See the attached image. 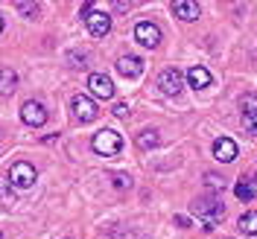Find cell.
<instances>
[{"label":"cell","mask_w":257,"mask_h":239,"mask_svg":"<svg viewBox=\"0 0 257 239\" xmlns=\"http://www.w3.org/2000/svg\"><path fill=\"white\" fill-rule=\"evenodd\" d=\"M213 158L222 160V163H231V160L237 158V143L231 137H216L213 140Z\"/></svg>","instance_id":"30bf717a"},{"label":"cell","mask_w":257,"mask_h":239,"mask_svg":"<svg viewBox=\"0 0 257 239\" xmlns=\"http://www.w3.org/2000/svg\"><path fill=\"white\" fill-rule=\"evenodd\" d=\"M32 184H35V169H32V163L27 160H18L9 166V187H18V190H30Z\"/></svg>","instance_id":"277c9868"},{"label":"cell","mask_w":257,"mask_h":239,"mask_svg":"<svg viewBox=\"0 0 257 239\" xmlns=\"http://www.w3.org/2000/svg\"><path fill=\"white\" fill-rule=\"evenodd\" d=\"M158 88L167 96H178L181 94V88H184V76L178 73L176 67H167V70L158 76Z\"/></svg>","instance_id":"52a82bcc"},{"label":"cell","mask_w":257,"mask_h":239,"mask_svg":"<svg viewBox=\"0 0 257 239\" xmlns=\"http://www.w3.org/2000/svg\"><path fill=\"white\" fill-rule=\"evenodd\" d=\"M138 146H141V149H152V146H158V131H155V128H144V131L138 134Z\"/></svg>","instance_id":"e0dca14e"},{"label":"cell","mask_w":257,"mask_h":239,"mask_svg":"<svg viewBox=\"0 0 257 239\" xmlns=\"http://www.w3.org/2000/svg\"><path fill=\"white\" fill-rule=\"evenodd\" d=\"M82 21H85V27H88V32L94 38H102V35H108V30H111V15L102 12V9H94V6H85Z\"/></svg>","instance_id":"3957f363"},{"label":"cell","mask_w":257,"mask_h":239,"mask_svg":"<svg viewBox=\"0 0 257 239\" xmlns=\"http://www.w3.org/2000/svg\"><path fill=\"white\" fill-rule=\"evenodd\" d=\"M0 32H3V18H0Z\"/></svg>","instance_id":"484cf974"},{"label":"cell","mask_w":257,"mask_h":239,"mask_svg":"<svg viewBox=\"0 0 257 239\" xmlns=\"http://www.w3.org/2000/svg\"><path fill=\"white\" fill-rule=\"evenodd\" d=\"M187 82H190V88H196V91H205L210 82H213V76H210L208 67H202V64H193L190 70H187Z\"/></svg>","instance_id":"7c38bea8"},{"label":"cell","mask_w":257,"mask_h":239,"mask_svg":"<svg viewBox=\"0 0 257 239\" xmlns=\"http://www.w3.org/2000/svg\"><path fill=\"white\" fill-rule=\"evenodd\" d=\"M0 201H3V204H15V195H12V192L6 190L3 184H0Z\"/></svg>","instance_id":"603a6c76"},{"label":"cell","mask_w":257,"mask_h":239,"mask_svg":"<svg viewBox=\"0 0 257 239\" xmlns=\"http://www.w3.org/2000/svg\"><path fill=\"white\" fill-rule=\"evenodd\" d=\"M15 9H18L24 18H38V12H41V9H38V3H27V0H18Z\"/></svg>","instance_id":"ac0fdd59"},{"label":"cell","mask_w":257,"mask_h":239,"mask_svg":"<svg viewBox=\"0 0 257 239\" xmlns=\"http://www.w3.org/2000/svg\"><path fill=\"white\" fill-rule=\"evenodd\" d=\"M111 111H114V117H126V114H128V105H126V102H117Z\"/></svg>","instance_id":"cb8c5ba5"},{"label":"cell","mask_w":257,"mask_h":239,"mask_svg":"<svg viewBox=\"0 0 257 239\" xmlns=\"http://www.w3.org/2000/svg\"><path fill=\"white\" fill-rule=\"evenodd\" d=\"M18 88V73L12 67H0V96H12Z\"/></svg>","instance_id":"5bb4252c"},{"label":"cell","mask_w":257,"mask_h":239,"mask_svg":"<svg viewBox=\"0 0 257 239\" xmlns=\"http://www.w3.org/2000/svg\"><path fill=\"white\" fill-rule=\"evenodd\" d=\"M237 224H240V230H245L248 236H257V210L242 213L240 219H237Z\"/></svg>","instance_id":"9a60e30c"},{"label":"cell","mask_w":257,"mask_h":239,"mask_svg":"<svg viewBox=\"0 0 257 239\" xmlns=\"http://www.w3.org/2000/svg\"><path fill=\"white\" fill-rule=\"evenodd\" d=\"M0 239H3V236H0Z\"/></svg>","instance_id":"4316f807"},{"label":"cell","mask_w":257,"mask_h":239,"mask_svg":"<svg viewBox=\"0 0 257 239\" xmlns=\"http://www.w3.org/2000/svg\"><path fill=\"white\" fill-rule=\"evenodd\" d=\"M190 210L199 219H205V227H208V230L225 216V207H222V201H216V195H199L190 204Z\"/></svg>","instance_id":"6da1fadb"},{"label":"cell","mask_w":257,"mask_h":239,"mask_svg":"<svg viewBox=\"0 0 257 239\" xmlns=\"http://www.w3.org/2000/svg\"><path fill=\"white\" fill-rule=\"evenodd\" d=\"M70 111H73V117H76L79 123H94L96 117H99L96 102L91 99V96H82V94L70 99Z\"/></svg>","instance_id":"5b68a950"},{"label":"cell","mask_w":257,"mask_h":239,"mask_svg":"<svg viewBox=\"0 0 257 239\" xmlns=\"http://www.w3.org/2000/svg\"><path fill=\"white\" fill-rule=\"evenodd\" d=\"M111 181H114V187H120V190H126V187H132V178H128V175H123V172H114V175H111Z\"/></svg>","instance_id":"7402d4cb"},{"label":"cell","mask_w":257,"mask_h":239,"mask_svg":"<svg viewBox=\"0 0 257 239\" xmlns=\"http://www.w3.org/2000/svg\"><path fill=\"white\" fill-rule=\"evenodd\" d=\"M240 105H242V114L257 111V94H245V96L240 99Z\"/></svg>","instance_id":"44dd1931"},{"label":"cell","mask_w":257,"mask_h":239,"mask_svg":"<svg viewBox=\"0 0 257 239\" xmlns=\"http://www.w3.org/2000/svg\"><path fill=\"white\" fill-rule=\"evenodd\" d=\"M234 195H237L240 201H251V198H254V184H251L248 178H240V181L234 184Z\"/></svg>","instance_id":"2e32d148"},{"label":"cell","mask_w":257,"mask_h":239,"mask_svg":"<svg viewBox=\"0 0 257 239\" xmlns=\"http://www.w3.org/2000/svg\"><path fill=\"white\" fill-rule=\"evenodd\" d=\"M88 88H91V94L99 96V99H111L114 96V85L105 73H91V76H88Z\"/></svg>","instance_id":"9c48e42d"},{"label":"cell","mask_w":257,"mask_h":239,"mask_svg":"<svg viewBox=\"0 0 257 239\" xmlns=\"http://www.w3.org/2000/svg\"><path fill=\"white\" fill-rule=\"evenodd\" d=\"M205 184H208L210 190H225V178L216 175V172H208V175H205Z\"/></svg>","instance_id":"ffe728a7"},{"label":"cell","mask_w":257,"mask_h":239,"mask_svg":"<svg viewBox=\"0 0 257 239\" xmlns=\"http://www.w3.org/2000/svg\"><path fill=\"white\" fill-rule=\"evenodd\" d=\"M144 59L141 56H120L117 59V70L123 73V76H128V79H135V76H141L144 73Z\"/></svg>","instance_id":"8fae6325"},{"label":"cell","mask_w":257,"mask_h":239,"mask_svg":"<svg viewBox=\"0 0 257 239\" xmlns=\"http://www.w3.org/2000/svg\"><path fill=\"white\" fill-rule=\"evenodd\" d=\"M96 155H102V158H111V155H120V149H123V137L111 131V128H102V131H96L94 140H91Z\"/></svg>","instance_id":"7a4b0ae2"},{"label":"cell","mask_w":257,"mask_h":239,"mask_svg":"<svg viewBox=\"0 0 257 239\" xmlns=\"http://www.w3.org/2000/svg\"><path fill=\"white\" fill-rule=\"evenodd\" d=\"M242 126H245V131H248V134H254V137H257V111L242 114Z\"/></svg>","instance_id":"d6986e66"},{"label":"cell","mask_w":257,"mask_h":239,"mask_svg":"<svg viewBox=\"0 0 257 239\" xmlns=\"http://www.w3.org/2000/svg\"><path fill=\"white\" fill-rule=\"evenodd\" d=\"M21 120L32 128H41L47 123V108L41 105V102H24V108H21Z\"/></svg>","instance_id":"ba28073f"},{"label":"cell","mask_w":257,"mask_h":239,"mask_svg":"<svg viewBox=\"0 0 257 239\" xmlns=\"http://www.w3.org/2000/svg\"><path fill=\"white\" fill-rule=\"evenodd\" d=\"M176 224L178 227H190V219L187 216H176Z\"/></svg>","instance_id":"d4e9b609"},{"label":"cell","mask_w":257,"mask_h":239,"mask_svg":"<svg viewBox=\"0 0 257 239\" xmlns=\"http://www.w3.org/2000/svg\"><path fill=\"white\" fill-rule=\"evenodd\" d=\"M173 12H176L181 21H196V18L202 15L199 3H193V0H176V3H173Z\"/></svg>","instance_id":"4fadbf2b"},{"label":"cell","mask_w":257,"mask_h":239,"mask_svg":"<svg viewBox=\"0 0 257 239\" xmlns=\"http://www.w3.org/2000/svg\"><path fill=\"white\" fill-rule=\"evenodd\" d=\"M135 38H138V44L155 50L161 44V30L152 24V21H141V24L135 27Z\"/></svg>","instance_id":"8992f818"}]
</instances>
